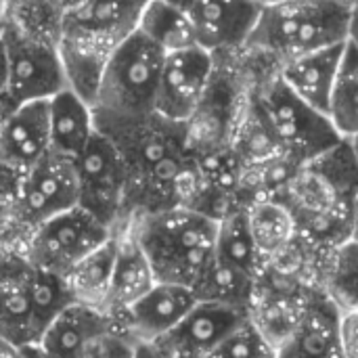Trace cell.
Segmentation results:
<instances>
[{"instance_id":"3957f363","label":"cell","mask_w":358,"mask_h":358,"mask_svg":"<svg viewBox=\"0 0 358 358\" xmlns=\"http://www.w3.org/2000/svg\"><path fill=\"white\" fill-rule=\"evenodd\" d=\"M55 4L57 52L67 88L92 107L109 55L136 29L147 0H55Z\"/></svg>"},{"instance_id":"6da1fadb","label":"cell","mask_w":358,"mask_h":358,"mask_svg":"<svg viewBox=\"0 0 358 358\" xmlns=\"http://www.w3.org/2000/svg\"><path fill=\"white\" fill-rule=\"evenodd\" d=\"M94 115V128L115 147L126 172L128 220L168 208H191L201 189V174L185 145V124L157 113L141 117Z\"/></svg>"},{"instance_id":"7bdbcfd3","label":"cell","mask_w":358,"mask_h":358,"mask_svg":"<svg viewBox=\"0 0 358 358\" xmlns=\"http://www.w3.org/2000/svg\"><path fill=\"white\" fill-rule=\"evenodd\" d=\"M4 214H8V210H2V208H0V218H2Z\"/></svg>"},{"instance_id":"f35d334b","label":"cell","mask_w":358,"mask_h":358,"mask_svg":"<svg viewBox=\"0 0 358 358\" xmlns=\"http://www.w3.org/2000/svg\"><path fill=\"white\" fill-rule=\"evenodd\" d=\"M162 2H166V4H170V6H174V8L182 10V13H189L197 0H162Z\"/></svg>"},{"instance_id":"e575fe53","label":"cell","mask_w":358,"mask_h":358,"mask_svg":"<svg viewBox=\"0 0 358 358\" xmlns=\"http://www.w3.org/2000/svg\"><path fill=\"white\" fill-rule=\"evenodd\" d=\"M130 358H164L151 344H134Z\"/></svg>"},{"instance_id":"30bf717a","label":"cell","mask_w":358,"mask_h":358,"mask_svg":"<svg viewBox=\"0 0 358 358\" xmlns=\"http://www.w3.org/2000/svg\"><path fill=\"white\" fill-rule=\"evenodd\" d=\"M245 90L248 84L241 71L222 67L216 61L201 101L185 122V145L193 159L229 149Z\"/></svg>"},{"instance_id":"83f0119b","label":"cell","mask_w":358,"mask_h":358,"mask_svg":"<svg viewBox=\"0 0 358 358\" xmlns=\"http://www.w3.org/2000/svg\"><path fill=\"white\" fill-rule=\"evenodd\" d=\"M358 96V59H357V42L355 38L348 40L340 69L336 73L329 101H327V120L334 126V130L342 138L357 141L358 115H357V99Z\"/></svg>"},{"instance_id":"277c9868","label":"cell","mask_w":358,"mask_h":358,"mask_svg":"<svg viewBox=\"0 0 358 358\" xmlns=\"http://www.w3.org/2000/svg\"><path fill=\"white\" fill-rule=\"evenodd\" d=\"M216 227L218 220L182 206L136 214L126 222L155 281L189 289L197 287L214 262Z\"/></svg>"},{"instance_id":"d4e9b609","label":"cell","mask_w":358,"mask_h":358,"mask_svg":"<svg viewBox=\"0 0 358 358\" xmlns=\"http://www.w3.org/2000/svg\"><path fill=\"white\" fill-rule=\"evenodd\" d=\"M113 258H115V233L101 248H96L86 258H82L65 275V283L73 302L90 306V308H99L105 313Z\"/></svg>"},{"instance_id":"1f68e13d","label":"cell","mask_w":358,"mask_h":358,"mask_svg":"<svg viewBox=\"0 0 358 358\" xmlns=\"http://www.w3.org/2000/svg\"><path fill=\"white\" fill-rule=\"evenodd\" d=\"M23 174L21 170L0 164V208L2 210H13L19 191H21V182H23Z\"/></svg>"},{"instance_id":"9c48e42d","label":"cell","mask_w":358,"mask_h":358,"mask_svg":"<svg viewBox=\"0 0 358 358\" xmlns=\"http://www.w3.org/2000/svg\"><path fill=\"white\" fill-rule=\"evenodd\" d=\"M6 50L4 94L19 107L34 101H48L67 88L57 44L17 29L10 21L0 29Z\"/></svg>"},{"instance_id":"52a82bcc","label":"cell","mask_w":358,"mask_h":358,"mask_svg":"<svg viewBox=\"0 0 358 358\" xmlns=\"http://www.w3.org/2000/svg\"><path fill=\"white\" fill-rule=\"evenodd\" d=\"M162 63L164 52L134 29L115 46L105 63L92 113L113 117L153 113Z\"/></svg>"},{"instance_id":"ac0fdd59","label":"cell","mask_w":358,"mask_h":358,"mask_svg":"<svg viewBox=\"0 0 358 358\" xmlns=\"http://www.w3.org/2000/svg\"><path fill=\"white\" fill-rule=\"evenodd\" d=\"M27 277V258L17 250L0 248V338L17 348L36 346L40 340Z\"/></svg>"},{"instance_id":"74e56055","label":"cell","mask_w":358,"mask_h":358,"mask_svg":"<svg viewBox=\"0 0 358 358\" xmlns=\"http://www.w3.org/2000/svg\"><path fill=\"white\" fill-rule=\"evenodd\" d=\"M10 8H13V0H0V29L8 23Z\"/></svg>"},{"instance_id":"5bb4252c","label":"cell","mask_w":358,"mask_h":358,"mask_svg":"<svg viewBox=\"0 0 358 358\" xmlns=\"http://www.w3.org/2000/svg\"><path fill=\"white\" fill-rule=\"evenodd\" d=\"M245 319L248 308L197 300L185 319L151 346L164 358H206Z\"/></svg>"},{"instance_id":"cb8c5ba5","label":"cell","mask_w":358,"mask_h":358,"mask_svg":"<svg viewBox=\"0 0 358 358\" xmlns=\"http://www.w3.org/2000/svg\"><path fill=\"white\" fill-rule=\"evenodd\" d=\"M214 262L254 281L264 268L266 260L252 241L243 210H233L218 220Z\"/></svg>"},{"instance_id":"d590c367","label":"cell","mask_w":358,"mask_h":358,"mask_svg":"<svg viewBox=\"0 0 358 358\" xmlns=\"http://www.w3.org/2000/svg\"><path fill=\"white\" fill-rule=\"evenodd\" d=\"M6 88V50H4V42L0 36V94Z\"/></svg>"},{"instance_id":"484cf974","label":"cell","mask_w":358,"mask_h":358,"mask_svg":"<svg viewBox=\"0 0 358 358\" xmlns=\"http://www.w3.org/2000/svg\"><path fill=\"white\" fill-rule=\"evenodd\" d=\"M243 212L252 241L264 260L279 254L298 237V229L292 214L281 201L273 197L256 199Z\"/></svg>"},{"instance_id":"f1b7e54d","label":"cell","mask_w":358,"mask_h":358,"mask_svg":"<svg viewBox=\"0 0 358 358\" xmlns=\"http://www.w3.org/2000/svg\"><path fill=\"white\" fill-rule=\"evenodd\" d=\"M319 289L340 308H357V237L331 248L321 266Z\"/></svg>"},{"instance_id":"d6986e66","label":"cell","mask_w":358,"mask_h":358,"mask_svg":"<svg viewBox=\"0 0 358 358\" xmlns=\"http://www.w3.org/2000/svg\"><path fill=\"white\" fill-rule=\"evenodd\" d=\"M340 308L313 289L296 327L277 346V358H346L338 340Z\"/></svg>"},{"instance_id":"603a6c76","label":"cell","mask_w":358,"mask_h":358,"mask_svg":"<svg viewBox=\"0 0 358 358\" xmlns=\"http://www.w3.org/2000/svg\"><path fill=\"white\" fill-rule=\"evenodd\" d=\"M50 151L73 159L86 149L94 128L92 107L71 88H63L46 101Z\"/></svg>"},{"instance_id":"ffe728a7","label":"cell","mask_w":358,"mask_h":358,"mask_svg":"<svg viewBox=\"0 0 358 358\" xmlns=\"http://www.w3.org/2000/svg\"><path fill=\"white\" fill-rule=\"evenodd\" d=\"M346 44H348V40L342 44H334V46L296 57L292 61L277 65L275 71H277L279 80L289 88L292 94H296L310 109L325 115L329 92H331L336 73L340 69Z\"/></svg>"},{"instance_id":"60d3db41","label":"cell","mask_w":358,"mask_h":358,"mask_svg":"<svg viewBox=\"0 0 358 358\" xmlns=\"http://www.w3.org/2000/svg\"><path fill=\"white\" fill-rule=\"evenodd\" d=\"M252 4H256L258 8H266V6H275V4H281V2H287V0H248Z\"/></svg>"},{"instance_id":"b9f144b4","label":"cell","mask_w":358,"mask_h":358,"mask_svg":"<svg viewBox=\"0 0 358 358\" xmlns=\"http://www.w3.org/2000/svg\"><path fill=\"white\" fill-rule=\"evenodd\" d=\"M336 2H340L344 6H350V8H357V0H336Z\"/></svg>"},{"instance_id":"d6a6232c","label":"cell","mask_w":358,"mask_h":358,"mask_svg":"<svg viewBox=\"0 0 358 358\" xmlns=\"http://www.w3.org/2000/svg\"><path fill=\"white\" fill-rule=\"evenodd\" d=\"M357 308L352 310H340L338 319V340L342 346V352L346 358H357Z\"/></svg>"},{"instance_id":"44dd1931","label":"cell","mask_w":358,"mask_h":358,"mask_svg":"<svg viewBox=\"0 0 358 358\" xmlns=\"http://www.w3.org/2000/svg\"><path fill=\"white\" fill-rule=\"evenodd\" d=\"M48 151L50 141L46 101H34L15 107L0 128V164L25 172Z\"/></svg>"},{"instance_id":"836d02e7","label":"cell","mask_w":358,"mask_h":358,"mask_svg":"<svg viewBox=\"0 0 358 358\" xmlns=\"http://www.w3.org/2000/svg\"><path fill=\"white\" fill-rule=\"evenodd\" d=\"M132 348H134V342L124 338L113 327V331L105 338V342L96 348V352L90 358H130L132 357Z\"/></svg>"},{"instance_id":"8992f818","label":"cell","mask_w":358,"mask_h":358,"mask_svg":"<svg viewBox=\"0 0 358 358\" xmlns=\"http://www.w3.org/2000/svg\"><path fill=\"white\" fill-rule=\"evenodd\" d=\"M248 96L281 153L300 166L313 162L342 141L325 115L289 92L275 67L248 84Z\"/></svg>"},{"instance_id":"7402d4cb","label":"cell","mask_w":358,"mask_h":358,"mask_svg":"<svg viewBox=\"0 0 358 358\" xmlns=\"http://www.w3.org/2000/svg\"><path fill=\"white\" fill-rule=\"evenodd\" d=\"M155 283L157 281L143 250L138 248L136 239L124 224L115 231V258L105 300V313L109 317L124 313L138 298H143Z\"/></svg>"},{"instance_id":"8fae6325","label":"cell","mask_w":358,"mask_h":358,"mask_svg":"<svg viewBox=\"0 0 358 358\" xmlns=\"http://www.w3.org/2000/svg\"><path fill=\"white\" fill-rule=\"evenodd\" d=\"M78 206L107 229L117 231L128 222L126 172L115 147L94 132L86 149L76 157Z\"/></svg>"},{"instance_id":"ba28073f","label":"cell","mask_w":358,"mask_h":358,"mask_svg":"<svg viewBox=\"0 0 358 358\" xmlns=\"http://www.w3.org/2000/svg\"><path fill=\"white\" fill-rule=\"evenodd\" d=\"M113 233L92 214L73 206L38 224L25 241L23 256L36 268L65 279L82 258L101 248Z\"/></svg>"},{"instance_id":"4dcf8cb0","label":"cell","mask_w":358,"mask_h":358,"mask_svg":"<svg viewBox=\"0 0 358 358\" xmlns=\"http://www.w3.org/2000/svg\"><path fill=\"white\" fill-rule=\"evenodd\" d=\"M206 358H277V348L248 317Z\"/></svg>"},{"instance_id":"e0dca14e","label":"cell","mask_w":358,"mask_h":358,"mask_svg":"<svg viewBox=\"0 0 358 358\" xmlns=\"http://www.w3.org/2000/svg\"><path fill=\"white\" fill-rule=\"evenodd\" d=\"M111 331L107 313L71 302L50 321L36 346L46 358H90Z\"/></svg>"},{"instance_id":"7c38bea8","label":"cell","mask_w":358,"mask_h":358,"mask_svg":"<svg viewBox=\"0 0 358 358\" xmlns=\"http://www.w3.org/2000/svg\"><path fill=\"white\" fill-rule=\"evenodd\" d=\"M73 206H78L76 162L48 151L25 170L10 216L25 233H31L44 220Z\"/></svg>"},{"instance_id":"5b68a950","label":"cell","mask_w":358,"mask_h":358,"mask_svg":"<svg viewBox=\"0 0 358 358\" xmlns=\"http://www.w3.org/2000/svg\"><path fill=\"white\" fill-rule=\"evenodd\" d=\"M357 8L336 0H287L260 8L258 21L243 46L275 67L296 57L342 44L355 38Z\"/></svg>"},{"instance_id":"7a4b0ae2","label":"cell","mask_w":358,"mask_h":358,"mask_svg":"<svg viewBox=\"0 0 358 358\" xmlns=\"http://www.w3.org/2000/svg\"><path fill=\"white\" fill-rule=\"evenodd\" d=\"M292 214L298 235L319 248L355 239L357 149L342 138L336 147L304 164L275 195Z\"/></svg>"},{"instance_id":"9a60e30c","label":"cell","mask_w":358,"mask_h":358,"mask_svg":"<svg viewBox=\"0 0 358 358\" xmlns=\"http://www.w3.org/2000/svg\"><path fill=\"white\" fill-rule=\"evenodd\" d=\"M193 289L172 283H155L130 308L113 315V327L134 344H155L174 329L195 306Z\"/></svg>"},{"instance_id":"f546056e","label":"cell","mask_w":358,"mask_h":358,"mask_svg":"<svg viewBox=\"0 0 358 358\" xmlns=\"http://www.w3.org/2000/svg\"><path fill=\"white\" fill-rule=\"evenodd\" d=\"M27 283H29V300H31L34 321L42 336L44 329L50 325V321L73 300H71V294H69L63 277H57L52 273L36 268L34 264H29Z\"/></svg>"},{"instance_id":"4fadbf2b","label":"cell","mask_w":358,"mask_h":358,"mask_svg":"<svg viewBox=\"0 0 358 358\" xmlns=\"http://www.w3.org/2000/svg\"><path fill=\"white\" fill-rule=\"evenodd\" d=\"M214 65V55L199 46L164 55L153 113L168 122L185 124L201 101L210 84Z\"/></svg>"},{"instance_id":"ab89813d","label":"cell","mask_w":358,"mask_h":358,"mask_svg":"<svg viewBox=\"0 0 358 358\" xmlns=\"http://www.w3.org/2000/svg\"><path fill=\"white\" fill-rule=\"evenodd\" d=\"M19 358H46L38 346H23L19 350Z\"/></svg>"},{"instance_id":"2e32d148","label":"cell","mask_w":358,"mask_h":358,"mask_svg":"<svg viewBox=\"0 0 358 358\" xmlns=\"http://www.w3.org/2000/svg\"><path fill=\"white\" fill-rule=\"evenodd\" d=\"M187 15L195 46L220 59L243 50L260 8L248 0H197Z\"/></svg>"},{"instance_id":"8d00e7d4","label":"cell","mask_w":358,"mask_h":358,"mask_svg":"<svg viewBox=\"0 0 358 358\" xmlns=\"http://www.w3.org/2000/svg\"><path fill=\"white\" fill-rule=\"evenodd\" d=\"M19 350L21 348L0 338V358H19Z\"/></svg>"},{"instance_id":"4316f807","label":"cell","mask_w":358,"mask_h":358,"mask_svg":"<svg viewBox=\"0 0 358 358\" xmlns=\"http://www.w3.org/2000/svg\"><path fill=\"white\" fill-rule=\"evenodd\" d=\"M136 31L155 44L164 55L195 46L189 15L162 0H147L138 15Z\"/></svg>"}]
</instances>
